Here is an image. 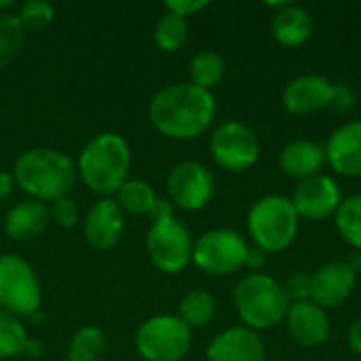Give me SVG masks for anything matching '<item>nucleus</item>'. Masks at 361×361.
<instances>
[{"label":"nucleus","mask_w":361,"mask_h":361,"mask_svg":"<svg viewBox=\"0 0 361 361\" xmlns=\"http://www.w3.org/2000/svg\"><path fill=\"white\" fill-rule=\"evenodd\" d=\"M25 34L27 32L23 30L17 13H0V72L6 70L19 57L25 44Z\"/></svg>","instance_id":"28"},{"label":"nucleus","mask_w":361,"mask_h":361,"mask_svg":"<svg viewBox=\"0 0 361 361\" xmlns=\"http://www.w3.org/2000/svg\"><path fill=\"white\" fill-rule=\"evenodd\" d=\"M283 324H286L290 338L305 349L322 347L330 338V332H332L328 311L315 305L313 300L290 302Z\"/></svg>","instance_id":"15"},{"label":"nucleus","mask_w":361,"mask_h":361,"mask_svg":"<svg viewBox=\"0 0 361 361\" xmlns=\"http://www.w3.org/2000/svg\"><path fill=\"white\" fill-rule=\"evenodd\" d=\"M163 6H165V11H169V13L188 19V17H192V15L205 11V8L209 6V2H207V0H167Z\"/></svg>","instance_id":"33"},{"label":"nucleus","mask_w":361,"mask_h":361,"mask_svg":"<svg viewBox=\"0 0 361 361\" xmlns=\"http://www.w3.org/2000/svg\"><path fill=\"white\" fill-rule=\"evenodd\" d=\"M195 239L176 216L152 220L146 233V254L152 267L165 275H180L192 264Z\"/></svg>","instance_id":"9"},{"label":"nucleus","mask_w":361,"mask_h":361,"mask_svg":"<svg viewBox=\"0 0 361 361\" xmlns=\"http://www.w3.org/2000/svg\"><path fill=\"white\" fill-rule=\"evenodd\" d=\"M15 188H17V184H15L13 173H8V171H0V199L8 197Z\"/></svg>","instance_id":"38"},{"label":"nucleus","mask_w":361,"mask_h":361,"mask_svg":"<svg viewBox=\"0 0 361 361\" xmlns=\"http://www.w3.org/2000/svg\"><path fill=\"white\" fill-rule=\"evenodd\" d=\"M245 226L254 247L264 254H281L296 241L300 216L296 214L290 197L264 195L252 203Z\"/></svg>","instance_id":"5"},{"label":"nucleus","mask_w":361,"mask_h":361,"mask_svg":"<svg viewBox=\"0 0 361 361\" xmlns=\"http://www.w3.org/2000/svg\"><path fill=\"white\" fill-rule=\"evenodd\" d=\"M224 74H226V61L214 49H203L195 53L188 63V76H190L188 82L205 91H214L222 82Z\"/></svg>","instance_id":"24"},{"label":"nucleus","mask_w":361,"mask_h":361,"mask_svg":"<svg viewBox=\"0 0 361 361\" xmlns=\"http://www.w3.org/2000/svg\"><path fill=\"white\" fill-rule=\"evenodd\" d=\"M264 357L262 336L245 326H231L218 332L205 349L207 361H264Z\"/></svg>","instance_id":"17"},{"label":"nucleus","mask_w":361,"mask_h":361,"mask_svg":"<svg viewBox=\"0 0 361 361\" xmlns=\"http://www.w3.org/2000/svg\"><path fill=\"white\" fill-rule=\"evenodd\" d=\"M27 338L23 322L0 309V360H15L23 355Z\"/></svg>","instance_id":"29"},{"label":"nucleus","mask_w":361,"mask_h":361,"mask_svg":"<svg viewBox=\"0 0 361 361\" xmlns=\"http://www.w3.org/2000/svg\"><path fill=\"white\" fill-rule=\"evenodd\" d=\"M15 184L40 203H53L68 197L76 182V163L61 150L36 146L23 150L13 165Z\"/></svg>","instance_id":"2"},{"label":"nucleus","mask_w":361,"mask_h":361,"mask_svg":"<svg viewBox=\"0 0 361 361\" xmlns=\"http://www.w3.org/2000/svg\"><path fill=\"white\" fill-rule=\"evenodd\" d=\"M114 201L118 203L123 214H131V216H150L159 195L152 188L150 182L142 180V178H129L116 192Z\"/></svg>","instance_id":"22"},{"label":"nucleus","mask_w":361,"mask_h":361,"mask_svg":"<svg viewBox=\"0 0 361 361\" xmlns=\"http://www.w3.org/2000/svg\"><path fill=\"white\" fill-rule=\"evenodd\" d=\"M74 163L76 176L89 190L102 197H112L129 180L133 154L129 142L121 133L104 131L82 146Z\"/></svg>","instance_id":"3"},{"label":"nucleus","mask_w":361,"mask_h":361,"mask_svg":"<svg viewBox=\"0 0 361 361\" xmlns=\"http://www.w3.org/2000/svg\"><path fill=\"white\" fill-rule=\"evenodd\" d=\"M286 286L269 273H247L233 292V305L241 326L254 332H267L286 319L290 309Z\"/></svg>","instance_id":"4"},{"label":"nucleus","mask_w":361,"mask_h":361,"mask_svg":"<svg viewBox=\"0 0 361 361\" xmlns=\"http://www.w3.org/2000/svg\"><path fill=\"white\" fill-rule=\"evenodd\" d=\"M150 125L169 140H197L214 123L218 104L214 91L192 82H171L161 87L148 102Z\"/></svg>","instance_id":"1"},{"label":"nucleus","mask_w":361,"mask_h":361,"mask_svg":"<svg viewBox=\"0 0 361 361\" xmlns=\"http://www.w3.org/2000/svg\"><path fill=\"white\" fill-rule=\"evenodd\" d=\"M188 19L180 17V15H173L169 11H165L157 23H154V30H152V38H154V44L165 51V53H176L180 51L186 40H188Z\"/></svg>","instance_id":"27"},{"label":"nucleus","mask_w":361,"mask_h":361,"mask_svg":"<svg viewBox=\"0 0 361 361\" xmlns=\"http://www.w3.org/2000/svg\"><path fill=\"white\" fill-rule=\"evenodd\" d=\"M313 27L315 25L311 13L294 2H288L281 11H277L271 21V34L275 42L286 49L302 47L313 36Z\"/></svg>","instance_id":"21"},{"label":"nucleus","mask_w":361,"mask_h":361,"mask_svg":"<svg viewBox=\"0 0 361 361\" xmlns=\"http://www.w3.org/2000/svg\"><path fill=\"white\" fill-rule=\"evenodd\" d=\"M286 286V292L290 296V300H309L311 294V275L309 273H294Z\"/></svg>","instance_id":"32"},{"label":"nucleus","mask_w":361,"mask_h":361,"mask_svg":"<svg viewBox=\"0 0 361 361\" xmlns=\"http://www.w3.org/2000/svg\"><path fill=\"white\" fill-rule=\"evenodd\" d=\"M108 349L106 332L97 326L78 328L66 349V361H99Z\"/></svg>","instance_id":"25"},{"label":"nucleus","mask_w":361,"mask_h":361,"mask_svg":"<svg viewBox=\"0 0 361 361\" xmlns=\"http://www.w3.org/2000/svg\"><path fill=\"white\" fill-rule=\"evenodd\" d=\"M125 231V214L112 197H102L95 201L82 220L85 241L99 252L112 250Z\"/></svg>","instance_id":"16"},{"label":"nucleus","mask_w":361,"mask_h":361,"mask_svg":"<svg viewBox=\"0 0 361 361\" xmlns=\"http://www.w3.org/2000/svg\"><path fill=\"white\" fill-rule=\"evenodd\" d=\"M17 17L25 32H38V30L47 27L49 23H53L55 6L47 0H27V2L19 4Z\"/></svg>","instance_id":"30"},{"label":"nucleus","mask_w":361,"mask_h":361,"mask_svg":"<svg viewBox=\"0 0 361 361\" xmlns=\"http://www.w3.org/2000/svg\"><path fill=\"white\" fill-rule=\"evenodd\" d=\"M290 201L296 214L300 216V220L322 222L326 218H334L343 201V192H341L338 182L332 176L322 171L309 180L298 182Z\"/></svg>","instance_id":"12"},{"label":"nucleus","mask_w":361,"mask_h":361,"mask_svg":"<svg viewBox=\"0 0 361 361\" xmlns=\"http://www.w3.org/2000/svg\"><path fill=\"white\" fill-rule=\"evenodd\" d=\"M326 165L338 176L361 178V121L338 125L324 144Z\"/></svg>","instance_id":"18"},{"label":"nucleus","mask_w":361,"mask_h":361,"mask_svg":"<svg viewBox=\"0 0 361 361\" xmlns=\"http://www.w3.org/2000/svg\"><path fill=\"white\" fill-rule=\"evenodd\" d=\"M218 311V302L212 292L207 290H190L180 298L178 305V317L192 330V328H205L214 322Z\"/></svg>","instance_id":"23"},{"label":"nucleus","mask_w":361,"mask_h":361,"mask_svg":"<svg viewBox=\"0 0 361 361\" xmlns=\"http://www.w3.org/2000/svg\"><path fill=\"white\" fill-rule=\"evenodd\" d=\"M334 226L341 239L361 254V192L343 197L334 214Z\"/></svg>","instance_id":"26"},{"label":"nucleus","mask_w":361,"mask_h":361,"mask_svg":"<svg viewBox=\"0 0 361 361\" xmlns=\"http://www.w3.org/2000/svg\"><path fill=\"white\" fill-rule=\"evenodd\" d=\"M13 2L11 0H0V13H6V11H13Z\"/></svg>","instance_id":"39"},{"label":"nucleus","mask_w":361,"mask_h":361,"mask_svg":"<svg viewBox=\"0 0 361 361\" xmlns=\"http://www.w3.org/2000/svg\"><path fill=\"white\" fill-rule=\"evenodd\" d=\"M247 239L235 228H212L195 239L192 264L212 277H228L245 269L250 256Z\"/></svg>","instance_id":"7"},{"label":"nucleus","mask_w":361,"mask_h":361,"mask_svg":"<svg viewBox=\"0 0 361 361\" xmlns=\"http://www.w3.org/2000/svg\"><path fill=\"white\" fill-rule=\"evenodd\" d=\"M42 286L34 267L17 254H0V309L23 319L40 313Z\"/></svg>","instance_id":"8"},{"label":"nucleus","mask_w":361,"mask_h":361,"mask_svg":"<svg viewBox=\"0 0 361 361\" xmlns=\"http://www.w3.org/2000/svg\"><path fill=\"white\" fill-rule=\"evenodd\" d=\"M347 343H349V349H351L355 355H360L361 357V317H357V319L349 326Z\"/></svg>","instance_id":"36"},{"label":"nucleus","mask_w":361,"mask_h":361,"mask_svg":"<svg viewBox=\"0 0 361 361\" xmlns=\"http://www.w3.org/2000/svg\"><path fill=\"white\" fill-rule=\"evenodd\" d=\"M49 212H51V220L59 228H74L80 220V207L72 197H61L53 201Z\"/></svg>","instance_id":"31"},{"label":"nucleus","mask_w":361,"mask_h":361,"mask_svg":"<svg viewBox=\"0 0 361 361\" xmlns=\"http://www.w3.org/2000/svg\"><path fill=\"white\" fill-rule=\"evenodd\" d=\"M324 167H326V150L319 142L305 140V137L292 140L279 152V169L296 182L322 173Z\"/></svg>","instance_id":"19"},{"label":"nucleus","mask_w":361,"mask_h":361,"mask_svg":"<svg viewBox=\"0 0 361 361\" xmlns=\"http://www.w3.org/2000/svg\"><path fill=\"white\" fill-rule=\"evenodd\" d=\"M133 347L144 361H182L192 349V330L178 315L159 313L137 326Z\"/></svg>","instance_id":"6"},{"label":"nucleus","mask_w":361,"mask_h":361,"mask_svg":"<svg viewBox=\"0 0 361 361\" xmlns=\"http://www.w3.org/2000/svg\"><path fill=\"white\" fill-rule=\"evenodd\" d=\"M51 222V212L47 203L25 199L15 203L6 216H4V233L17 241V243H27L40 237Z\"/></svg>","instance_id":"20"},{"label":"nucleus","mask_w":361,"mask_h":361,"mask_svg":"<svg viewBox=\"0 0 361 361\" xmlns=\"http://www.w3.org/2000/svg\"><path fill=\"white\" fill-rule=\"evenodd\" d=\"M260 152V137L241 121H224L209 135V154L224 171L243 173L252 169L258 163Z\"/></svg>","instance_id":"10"},{"label":"nucleus","mask_w":361,"mask_h":361,"mask_svg":"<svg viewBox=\"0 0 361 361\" xmlns=\"http://www.w3.org/2000/svg\"><path fill=\"white\" fill-rule=\"evenodd\" d=\"M267 260H269V254H264L258 247H252L250 256H247V262H245V269L250 273H262V269L267 267Z\"/></svg>","instance_id":"35"},{"label":"nucleus","mask_w":361,"mask_h":361,"mask_svg":"<svg viewBox=\"0 0 361 361\" xmlns=\"http://www.w3.org/2000/svg\"><path fill=\"white\" fill-rule=\"evenodd\" d=\"M167 199L184 212L205 209L216 195V176L201 161H180L167 173Z\"/></svg>","instance_id":"11"},{"label":"nucleus","mask_w":361,"mask_h":361,"mask_svg":"<svg viewBox=\"0 0 361 361\" xmlns=\"http://www.w3.org/2000/svg\"><path fill=\"white\" fill-rule=\"evenodd\" d=\"M42 353H44V345L38 338H27V343L23 347V355L30 357V360H38Z\"/></svg>","instance_id":"37"},{"label":"nucleus","mask_w":361,"mask_h":361,"mask_svg":"<svg viewBox=\"0 0 361 361\" xmlns=\"http://www.w3.org/2000/svg\"><path fill=\"white\" fill-rule=\"evenodd\" d=\"M334 82L324 74L294 76L281 91L283 110L292 116H311L332 106Z\"/></svg>","instance_id":"13"},{"label":"nucleus","mask_w":361,"mask_h":361,"mask_svg":"<svg viewBox=\"0 0 361 361\" xmlns=\"http://www.w3.org/2000/svg\"><path fill=\"white\" fill-rule=\"evenodd\" d=\"M357 286V273L347 260H332L319 267L311 275V294L309 300L322 309H338L345 305Z\"/></svg>","instance_id":"14"},{"label":"nucleus","mask_w":361,"mask_h":361,"mask_svg":"<svg viewBox=\"0 0 361 361\" xmlns=\"http://www.w3.org/2000/svg\"><path fill=\"white\" fill-rule=\"evenodd\" d=\"M355 106V91L347 82H334V93H332V106L334 110L347 112Z\"/></svg>","instance_id":"34"}]
</instances>
